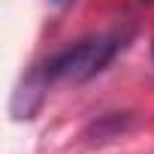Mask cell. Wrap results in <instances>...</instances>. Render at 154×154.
I'll use <instances>...</instances> for the list:
<instances>
[{"instance_id":"obj_1","label":"cell","mask_w":154,"mask_h":154,"mask_svg":"<svg viewBox=\"0 0 154 154\" xmlns=\"http://www.w3.org/2000/svg\"><path fill=\"white\" fill-rule=\"evenodd\" d=\"M118 48H121L118 33L88 36V39H79L75 45L57 51L39 69H42L48 85L51 82H88V79H94L97 72H103L109 66V60L118 54Z\"/></svg>"}]
</instances>
